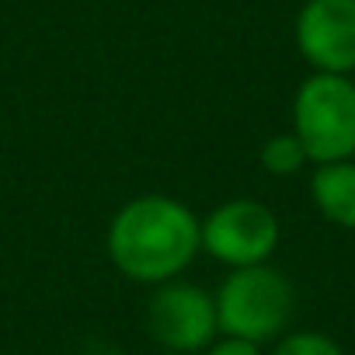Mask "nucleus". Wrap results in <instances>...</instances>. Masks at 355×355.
<instances>
[{
    "instance_id": "obj_7",
    "label": "nucleus",
    "mask_w": 355,
    "mask_h": 355,
    "mask_svg": "<svg viewBox=\"0 0 355 355\" xmlns=\"http://www.w3.org/2000/svg\"><path fill=\"white\" fill-rule=\"evenodd\" d=\"M310 196L327 223L355 230V160L317 164L310 178Z\"/></svg>"
},
{
    "instance_id": "obj_9",
    "label": "nucleus",
    "mask_w": 355,
    "mask_h": 355,
    "mask_svg": "<svg viewBox=\"0 0 355 355\" xmlns=\"http://www.w3.org/2000/svg\"><path fill=\"white\" fill-rule=\"evenodd\" d=\"M275 355H345L327 334H317V331H296V334H286L275 348Z\"/></svg>"
},
{
    "instance_id": "obj_10",
    "label": "nucleus",
    "mask_w": 355,
    "mask_h": 355,
    "mask_svg": "<svg viewBox=\"0 0 355 355\" xmlns=\"http://www.w3.org/2000/svg\"><path fill=\"white\" fill-rule=\"evenodd\" d=\"M206 355H261V352H258L254 341H244V338H230V334H223L220 341H213V345L206 348Z\"/></svg>"
},
{
    "instance_id": "obj_4",
    "label": "nucleus",
    "mask_w": 355,
    "mask_h": 355,
    "mask_svg": "<svg viewBox=\"0 0 355 355\" xmlns=\"http://www.w3.org/2000/svg\"><path fill=\"white\" fill-rule=\"evenodd\" d=\"M199 227L202 248L230 268L265 265L279 244V220L258 199H230L216 206Z\"/></svg>"
},
{
    "instance_id": "obj_5",
    "label": "nucleus",
    "mask_w": 355,
    "mask_h": 355,
    "mask_svg": "<svg viewBox=\"0 0 355 355\" xmlns=\"http://www.w3.org/2000/svg\"><path fill=\"white\" fill-rule=\"evenodd\" d=\"M146 327L171 352H202L220 331L216 296L189 282H160L146 303Z\"/></svg>"
},
{
    "instance_id": "obj_6",
    "label": "nucleus",
    "mask_w": 355,
    "mask_h": 355,
    "mask_svg": "<svg viewBox=\"0 0 355 355\" xmlns=\"http://www.w3.org/2000/svg\"><path fill=\"white\" fill-rule=\"evenodd\" d=\"M296 46L317 73L355 70V0H306L296 18Z\"/></svg>"
},
{
    "instance_id": "obj_2",
    "label": "nucleus",
    "mask_w": 355,
    "mask_h": 355,
    "mask_svg": "<svg viewBox=\"0 0 355 355\" xmlns=\"http://www.w3.org/2000/svg\"><path fill=\"white\" fill-rule=\"evenodd\" d=\"M296 306L293 282L272 265L234 268L216 289V320L220 331L244 341H268L282 334Z\"/></svg>"
},
{
    "instance_id": "obj_1",
    "label": "nucleus",
    "mask_w": 355,
    "mask_h": 355,
    "mask_svg": "<svg viewBox=\"0 0 355 355\" xmlns=\"http://www.w3.org/2000/svg\"><path fill=\"white\" fill-rule=\"evenodd\" d=\"M202 248L196 213L167 196H139L125 202L108 227V258L115 268L146 286L171 282Z\"/></svg>"
},
{
    "instance_id": "obj_3",
    "label": "nucleus",
    "mask_w": 355,
    "mask_h": 355,
    "mask_svg": "<svg viewBox=\"0 0 355 355\" xmlns=\"http://www.w3.org/2000/svg\"><path fill=\"white\" fill-rule=\"evenodd\" d=\"M293 132L313 164L355 157V80L313 73L293 98Z\"/></svg>"
},
{
    "instance_id": "obj_8",
    "label": "nucleus",
    "mask_w": 355,
    "mask_h": 355,
    "mask_svg": "<svg viewBox=\"0 0 355 355\" xmlns=\"http://www.w3.org/2000/svg\"><path fill=\"white\" fill-rule=\"evenodd\" d=\"M306 150L303 143L296 139V132H279L272 139H265L261 146V167L275 178H286V174H296L303 164H306Z\"/></svg>"
}]
</instances>
